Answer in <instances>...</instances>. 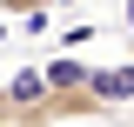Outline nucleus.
Listing matches in <instances>:
<instances>
[{
	"label": "nucleus",
	"mask_w": 134,
	"mask_h": 127,
	"mask_svg": "<svg viewBox=\"0 0 134 127\" xmlns=\"http://www.w3.org/2000/svg\"><path fill=\"white\" fill-rule=\"evenodd\" d=\"M0 127H54V120H47V87H40V67H20V74L0 87Z\"/></svg>",
	"instance_id": "nucleus-1"
},
{
	"label": "nucleus",
	"mask_w": 134,
	"mask_h": 127,
	"mask_svg": "<svg viewBox=\"0 0 134 127\" xmlns=\"http://www.w3.org/2000/svg\"><path fill=\"white\" fill-rule=\"evenodd\" d=\"M40 87H47V94H94V60L54 54V60H40Z\"/></svg>",
	"instance_id": "nucleus-2"
},
{
	"label": "nucleus",
	"mask_w": 134,
	"mask_h": 127,
	"mask_svg": "<svg viewBox=\"0 0 134 127\" xmlns=\"http://www.w3.org/2000/svg\"><path fill=\"white\" fill-rule=\"evenodd\" d=\"M121 127H134V120H121Z\"/></svg>",
	"instance_id": "nucleus-4"
},
{
	"label": "nucleus",
	"mask_w": 134,
	"mask_h": 127,
	"mask_svg": "<svg viewBox=\"0 0 134 127\" xmlns=\"http://www.w3.org/2000/svg\"><path fill=\"white\" fill-rule=\"evenodd\" d=\"M127 14H134V7H127Z\"/></svg>",
	"instance_id": "nucleus-5"
},
{
	"label": "nucleus",
	"mask_w": 134,
	"mask_h": 127,
	"mask_svg": "<svg viewBox=\"0 0 134 127\" xmlns=\"http://www.w3.org/2000/svg\"><path fill=\"white\" fill-rule=\"evenodd\" d=\"M54 7H74V0H0V14H7V20H47Z\"/></svg>",
	"instance_id": "nucleus-3"
}]
</instances>
